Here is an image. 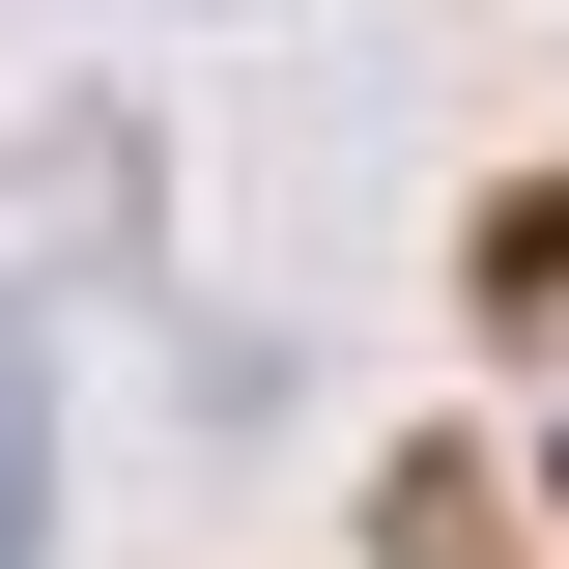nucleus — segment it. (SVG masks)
Returning <instances> with one entry per match:
<instances>
[{
    "label": "nucleus",
    "instance_id": "f257e3e1",
    "mask_svg": "<svg viewBox=\"0 0 569 569\" xmlns=\"http://www.w3.org/2000/svg\"><path fill=\"white\" fill-rule=\"evenodd\" d=\"M0 569H29V370H0Z\"/></svg>",
    "mask_w": 569,
    "mask_h": 569
}]
</instances>
